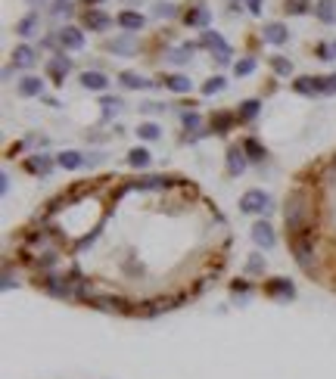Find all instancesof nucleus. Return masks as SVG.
<instances>
[{"label": "nucleus", "mask_w": 336, "mask_h": 379, "mask_svg": "<svg viewBox=\"0 0 336 379\" xmlns=\"http://www.w3.org/2000/svg\"><path fill=\"white\" fill-rule=\"evenodd\" d=\"M283 221H287V230L296 237V233H305L311 224V199L305 190H293L283 202Z\"/></svg>", "instance_id": "nucleus-1"}, {"label": "nucleus", "mask_w": 336, "mask_h": 379, "mask_svg": "<svg viewBox=\"0 0 336 379\" xmlns=\"http://www.w3.org/2000/svg\"><path fill=\"white\" fill-rule=\"evenodd\" d=\"M311 230H305V233H296V237L290 240V249H293V255H296V261H299V268L302 270H309L311 274V261H314V240L309 237Z\"/></svg>", "instance_id": "nucleus-2"}, {"label": "nucleus", "mask_w": 336, "mask_h": 379, "mask_svg": "<svg viewBox=\"0 0 336 379\" xmlns=\"http://www.w3.org/2000/svg\"><path fill=\"white\" fill-rule=\"evenodd\" d=\"M240 212L268 214V212H274V199H271L268 193H262V190H249V193H243L240 196Z\"/></svg>", "instance_id": "nucleus-3"}, {"label": "nucleus", "mask_w": 336, "mask_h": 379, "mask_svg": "<svg viewBox=\"0 0 336 379\" xmlns=\"http://www.w3.org/2000/svg\"><path fill=\"white\" fill-rule=\"evenodd\" d=\"M203 47H206V50H212L218 62H231V56H234V50L227 47V41L221 38L218 32H203Z\"/></svg>", "instance_id": "nucleus-4"}, {"label": "nucleus", "mask_w": 336, "mask_h": 379, "mask_svg": "<svg viewBox=\"0 0 336 379\" xmlns=\"http://www.w3.org/2000/svg\"><path fill=\"white\" fill-rule=\"evenodd\" d=\"M90 305H94V308H100V311H109V314H116V311L125 314L128 308H131V305H128L121 296H116V292H97Z\"/></svg>", "instance_id": "nucleus-5"}, {"label": "nucleus", "mask_w": 336, "mask_h": 379, "mask_svg": "<svg viewBox=\"0 0 336 379\" xmlns=\"http://www.w3.org/2000/svg\"><path fill=\"white\" fill-rule=\"evenodd\" d=\"M264 292H268L271 298H277V302H293V298H296V286H293V280H287V277H277V280H268V286H264Z\"/></svg>", "instance_id": "nucleus-6"}, {"label": "nucleus", "mask_w": 336, "mask_h": 379, "mask_svg": "<svg viewBox=\"0 0 336 379\" xmlns=\"http://www.w3.org/2000/svg\"><path fill=\"white\" fill-rule=\"evenodd\" d=\"M106 50L116 53V56H134L140 50V41L134 38V34H119V38L106 41Z\"/></svg>", "instance_id": "nucleus-7"}, {"label": "nucleus", "mask_w": 336, "mask_h": 379, "mask_svg": "<svg viewBox=\"0 0 336 379\" xmlns=\"http://www.w3.org/2000/svg\"><path fill=\"white\" fill-rule=\"evenodd\" d=\"M293 90H296V94H302V97H318V94H324V78L302 75V78H296Z\"/></svg>", "instance_id": "nucleus-8"}, {"label": "nucleus", "mask_w": 336, "mask_h": 379, "mask_svg": "<svg viewBox=\"0 0 336 379\" xmlns=\"http://www.w3.org/2000/svg\"><path fill=\"white\" fill-rule=\"evenodd\" d=\"M249 165V156L243 153V146H231L227 149V174L231 177H240Z\"/></svg>", "instance_id": "nucleus-9"}, {"label": "nucleus", "mask_w": 336, "mask_h": 379, "mask_svg": "<svg viewBox=\"0 0 336 379\" xmlns=\"http://www.w3.org/2000/svg\"><path fill=\"white\" fill-rule=\"evenodd\" d=\"M262 38H264V44L281 47V44H287L290 41V32H287V25L283 22H268L264 25V32H262Z\"/></svg>", "instance_id": "nucleus-10"}, {"label": "nucleus", "mask_w": 336, "mask_h": 379, "mask_svg": "<svg viewBox=\"0 0 336 379\" xmlns=\"http://www.w3.org/2000/svg\"><path fill=\"white\" fill-rule=\"evenodd\" d=\"M253 242H255L259 249H274L277 237H274V230H271L268 221H259V224L253 227Z\"/></svg>", "instance_id": "nucleus-11"}, {"label": "nucleus", "mask_w": 336, "mask_h": 379, "mask_svg": "<svg viewBox=\"0 0 336 379\" xmlns=\"http://www.w3.org/2000/svg\"><path fill=\"white\" fill-rule=\"evenodd\" d=\"M34 62H38V50L28 47V44H19L13 50V66L16 69H32Z\"/></svg>", "instance_id": "nucleus-12"}, {"label": "nucleus", "mask_w": 336, "mask_h": 379, "mask_svg": "<svg viewBox=\"0 0 336 379\" xmlns=\"http://www.w3.org/2000/svg\"><path fill=\"white\" fill-rule=\"evenodd\" d=\"M47 71L53 81H66L69 71H72V60H66V56H53V60L47 62Z\"/></svg>", "instance_id": "nucleus-13"}, {"label": "nucleus", "mask_w": 336, "mask_h": 379, "mask_svg": "<svg viewBox=\"0 0 336 379\" xmlns=\"http://www.w3.org/2000/svg\"><path fill=\"white\" fill-rule=\"evenodd\" d=\"M56 41H60L62 50H81L84 47V34L78 32V28H62V32L56 34Z\"/></svg>", "instance_id": "nucleus-14"}, {"label": "nucleus", "mask_w": 336, "mask_h": 379, "mask_svg": "<svg viewBox=\"0 0 336 379\" xmlns=\"http://www.w3.org/2000/svg\"><path fill=\"white\" fill-rule=\"evenodd\" d=\"M109 25H112V19L106 16L103 10H88L84 13V28H90V32H106Z\"/></svg>", "instance_id": "nucleus-15"}, {"label": "nucleus", "mask_w": 336, "mask_h": 379, "mask_svg": "<svg viewBox=\"0 0 336 379\" xmlns=\"http://www.w3.org/2000/svg\"><path fill=\"white\" fill-rule=\"evenodd\" d=\"M25 168L32 171V174H38V177H47L50 171H53V159L50 156H32V159H25Z\"/></svg>", "instance_id": "nucleus-16"}, {"label": "nucleus", "mask_w": 336, "mask_h": 379, "mask_svg": "<svg viewBox=\"0 0 336 379\" xmlns=\"http://www.w3.org/2000/svg\"><path fill=\"white\" fill-rule=\"evenodd\" d=\"M168 177L166 174H149V177H140V181H134V184H128L131 190H166L168 187Z\"/></svg>", "instance_id": "nucleus-17"}, {"label": "nucleus", "mask_w": 336, "mask_h": 379, "mask_svg": "<svg viewBox=\"0 0 336 379\" xmlns=\"http://www.w3.org/2000/svg\"><path fill=\"white\" fill-rule=\"evenodd\" d=\"M81 88L84 90H106L109 88V78L103 71H81Z\"/></svg>", "instance_id": "nucleus-18"}, {"label": "nucleus", "mask_w": 336, "mask_h": 379, "mask_svg": "<svg viewBox=\"0 0 336 379\" xmlns=\"http://www.w3.org/2000/svg\"><path fill=\"white\" fill-rule=\"evenodd\" d=\"M119 81L125 84L128 90H147V88H153V81H149V78H144V75H137V71H121Z\"/></svg>", "instance_id": "nucleus-19"}, {"label": "nucleus", "mask_w": 336, "mask_h": 379, "mask_svg": "<svg viewBox=\"0 0 336 379\" xmlns=\"http://www.w3.org/2000/svg\"><path fill=\"white\" fill-rule=\"evenodd\" d=\"M84 156L81 153H75V149H66V153H60L56 156V165L60 168H66V171H75V168H84Z\"/></svg>", "instance_id": "nucleus-20"}, {"label": "nucleus", "mask_w": 336, "mask_h": 379, "mask_svg": "<svg viewBox=\"0 0 336 379\" xmlns=\"http://www.w3.org/2000/svg\"><path fill=\"white\" fill-rule=\"evenodd\" d=\"M212 19V10H206V6H196V10H187L184 13V22H187L190 28H206Z\"/></svg>", "instance_id": "nucleus-21"}, {"label": "nucleus", "mask_w": 336, "mask_h": 379, "mask_svg": "<svg viewBox=\"0 0 336 379\" xmlns=\"http://www.w3.org/2000/svg\"><path fill=\"white\" fill-rule=\"evenodd\" d=\"M314 16L324 25H333L336 22V0H318V4H314Z\"/></svg>", "instance_id": "nucleus-22"}, {"label": "nucleus", "mask_w": 336, "mask_h": 379, "mask_svg": "<svg viewBox=\"0 0 336 379\" xmlns=\"http://www.w3.org/2000/svg\"><path fill=\"white\" fill-rule=\"evenodd\" d=\"M16 90H19V97H41V90H44V84H41V78L25 75L22 81L16 84Z\"/></svg>", "instance_id": "nucleus-23"}, {"label": "nucleus", "mask_w": 336, "mask_h": 379, "mask_svg": "<svg viewBox=\"0 0 336 379\" xmlns=\"http://www.w3.org/2000/svg\"><path fill=\"white\" fill-rule=\"evenodd\" d=\"M119 25L125 28V32H140V28H144V16H140V13L125 10V13H119Z\"/></svg>", "instance_id": "nucleus-24"}, {"label": "nucleus", "mask_w": 336, "mask_h": 379, "mask_svg": "<svg viewBox=\"0 0 336 379\" xmlns=\"http://www.w3.org/2000/svg\"><path fill=\"white\" fill-rule=\"evenodd\" d=\"M243 153H246V156H249V159H253V162H262V159H268V149H264V146H262V143L255 140V137H246V140H243Z\"/></svg>", "instance_id": "nucleus-25"}, {"label": "nucleus", "mask_w": 336, "mask_h": 379, "mask_svg": "<svg viewBox=\"0 0 336 379\" xmlns=\"http://www.w3.org/2000/svg\"><path fill=\"white\" fill-rule=\"evenodd\" d=\"M234 121H237V116H231V112H218V116H212V134H227L234 128Z\"/></svg>", "instance_id": "nucleus-26"}, {"label": "nucleus", "mask_w": 336, "mask_h": 379, "mask_svg": "<svg viewBox=\"0 0 336 379\" xmlns=\"http://www.w3.org/2000/svg\"><path fill=\"white\" fill-rule=\"evenodd\" d=\"M166 88L175 90V94H187V90L193 88V81L187 75H166Z\"/></svg>", "instance_id": "nucleus-27"}, {"label": "nucleus", "mask_w": 336, "mask_h": 379, "mask_svg": "<svg viewBox=\"0 0 336 379\" xmlns=\"http://www.w3.org/2000/svg\"><path fill=\"white\" fill-rule=\"evenodd\" d=\"M34 32H38V13H28L25 19L16 22V34H22V38H32Z\"/></svg>", "instance_id": "nucleus-28"}, {"label": "nucleus", "mask_w": 336, "mask_h": 379, "mask_svg": "<svg viewBox=\"0 0 336 379\" xmlns=\"http://www.w3.org/2000/svg\"><path fill=\"white\" fill-rule=\"evenodd\" d=\"M259 109H262L259 99H243V103H240V112H237V121H253L255 116H259Z\"/></svg>", "instance_id": "nucleus-29"}, {"label": "nucleus", "mask_w": 336, "mask_h": 379, "mask_svg": "<svg viewBox=\"0 0 336 379\" xmlns=\"http://www.w3.org/2000/svg\"><path fill=\"white\" fill-rule=\"evenodd\" d=\"M149 162H153V156H149L147 149H140V146L128 153V165H131V168H147Z\"/></svg>", "instance_id": "nucleus-30"}, {"label": "nucleus", "mask_w": 336, "mask_h": 379, "mask_svg": "<svg viewBox=\"0 0 336 379\" xmlns=\"http://www.w3.org/2000/svg\"><path fill=\"white\" fill-rule=\"evenodd\" d=\"M193 50H196L193 44L175 47V50H171V53H168V60H171V62H177V66H184V62H190V60H193Z\"/></svg>", "instance_id": "nucleus-31"}, {"label": "nucleus", "mask_w": 336, "mask_h": 379, "mask_svg": "<svg viewBox=\"0 0 336 379\" xmlns=\"http://www.w3.org/2000/svg\"><path fill=\"white\" fill-rule=\"evenodd\" d=\"M175 13H177V6L168 4V0H156V4H153V16L156 19H171Z\"/></svg>", "instance_id": "nucleus-32"}, {"label": "nucleus", "mask_w": 336, "mask_h": 379, "mask_svg": "<svg viewBox=\"0 0 336 379\" xmlns=\"http://www.w3.org/2000/svg\"><path fill=\"white\" fill-rule=\"evenodd\" d=\"M56 261H60V255L56 252H44V255H34V268L38 270H53Z\"/></svg>", "instance_id": "nucleus-33"}, {"label": "nucleus", "mask_w": 336, "mask_h": 379, "mask_svg": "<svg viewBox=\"0 0 336 379\" xmlns=\"http://www.w3.org/2000/svg\"><path fill=\"white\" fill-rule=\"evenodd\" d=\"M159 125H153V121H144V125L137 128V137L140 140H159Z\"/></svg>", "instance_id": "nucleus-34"}, {"label": "nucleus", "mask_w": 336, "mask_h": 379, "mask_svg": "<svg viewBox=\"0 0 336 379\" xmlns=\"http://www.w3.org/2000/svg\"><path fill=\"white\" fill-rule=\"evenodd\" d=\"M103 116L106 118H112V116H119V109H121V99L119 97H103Z\"/></svg>", "instance_id": "nucleus-35"}, {"label": "nucleus", "mask_w": 336, "mask_h": 379, "mask_svg": "<svg viewBox=\"0 0 336 379\" xmlns=\"http://www.w3.org/2000/svg\"><path fill=\"white\" fill-rule=\"evenodd\" d=\"M271 69H274L277 75H290V71H293V62L287 60V56H271Z\"/></svg>", "instance_id": "nucleus-36"}, {"label": "nucleus", "mask_w": 336, "mask_h": 379, "mask_svg": "<svg viewBox=\"0 0 336 379\" xmlns=\"http://www.w3.org/2000/svg\"><path fill=\"white\" fill-rule=\"evenodd\" d=\"M253 71H255V60H249V56L234 66V75H237V78H246V75H253Z\"/></svg>", "instance_id": "nucleus-37"}, {"label": "nucleus", "mask_w": 336, "mask_h": 379, "mask_svg": "<svg viewBox=\"0 0 336 379\" xmlns=\"http://www.w3.org/2000/svg\"><path fill=\"white\" fill-rule=\"evenodd\" d=\"M221 90H224V78H209V81L203 84V94H206V97L221 94Z\"/></svg>", "instance_id": "nucleus-38"}, {"label": "nucleus", "mask_w": 336, "mask_h": 379, "mask_svg": "<svg viewBox=\"0 0 336 379\" xmlns=\"http://www.w3.org/2000/svg\"><path fill=\"white\" fill-rule=\"evenodd\" d=\"M181 121L187 131H193V134L199 131V112H181Z\"/></svg>", "instance_id": "nucleus-39"}, {"label": "nucleus", "mask_w": 336, "mask_h": 379, "mask_svg": "<svg viewBox=\"0 0 336 379\" xmlns=\"http://www.w3.org/2000/svg\"><path fill=\"white\" fill-rule=\"evenodd\" d=\"M246 274H264V261H262V255H249V261H246Z\"/></svg>", "instance_id": "nucleus-40"}, {"label": "nucleus", "mask_w": 336, "mask_h": 379, "mask_svg": "<svg viewBox=\"0 0 336 379\" xmlns=\"http://www.w3.org/2000/svg\"><path fill=\"white\" fill-rule=\"evenodd\" d=\"M287 10L302 16V13H309V0H287Z\"/></svg>", "instance_id": "nucleus-41"}, {"label": "nucleus", "mask_w": 336, "mask_h": 379, "mask_svg": "<svg viewBox=\"0 0 336 379\" xmlns=\"http://www.w3.org/2000/svg\"><path fill=\"white\" fill-rule=\"evenodd\" d=\"M318 56H321V60H333V56H336V44H321Z\"/></svg>", "instance_id": "nucleus-42"}, {"label": "nucleus", "mask_w": 336, "mask_h": 379, "mask_svg": "<svg viewBox=\"0 0 336 379\" xmlns=\"http://www.w3.org/2000/svg\"><path fill=\"white\" fill-rule=\"evenodd\" d=\"M53 13H56V16H62V13L69 16V13H72V4H69V0H56V4H53Z\"/></svg>", "instance_id": "nucleus-43"}, {"label": "nucleus", "mask_w": 336, "mask_h": 379, "mask_svg": "<svg viewBox=\"0 0 336 379\" xmlns=\"http://www.w3.org/2000/svg\"><path fill=\"white\" fill-rule=\"evenodd\" d=\"M231 292H234V296H246V292H249V283H246V280H237V283L231 286Z\"/></svg>", "instance_id": "nucleus-44"}, {"label": "nucleus", "mask_w": 336, "mask_h": 379, "mask_svg": "<svg viewBox=\"0 0 336 379\" xmlns=\"http://www.w3.org/2000/svg\"><path fill=\"white\" fill-rule=\"evenodd\" d=\"M327 94H336V75H327L324 78V97Z\"/></svg>", "instance_id": "nucleus-45"}, {"label": "nucleus", "mask_w": 336, "mask_h": 379, "mask_svg": "<svg viewBox=\"0 0 336 379\" xmlns=\"http://www.w3.org/2000/svg\"><path fill=\"white\" fill-rule=\"evenodd\" d=\"M166 109V106H159V103H144L140 106V112H162Z\"/></svg>", "instance_id": "nucleus-46"}, {"label": "nucleus", "mask_w": 336, "mask_h": 379, "mask_svg": "<svg viewBox=\"0 0 336 379\" xmlns=\"http://www.w3.org/2000/svg\"><path fill=\"white\" fill-rule=\"evenodd\" d=\"M249 13H253V16H262V0H249Z\"/></svg>", "instance_id": "nucleus-47"}, {"label": "nucleus", "mask_w": 336, "mask_h": 379, "mask_svg": "<svg viewBox=\"0 0 336 379\" xmlns=\"http://www.w3.org/2000/svg\"><path fill=\"white\" fill-rule=\"evenodd\" d=\"M0 193H10V174H6V171L0 174Z\"/></svg>", "instance_id": "nucleus-48"}, {"label": "nucleus", "mask_w": 336, "mask_h": 379, "mask_svg": "<svg viewBox=\"0 0 336 379\" xmlns=\"http://www.w3.org/2000/svg\"><path fill=\"white\" fill-rule=\"evenodd\" d=\"M28 4H34V6H41V4H47V0H28Z\"/></svg>", "instance_id": "nucleus-49"}, {"label": "nucleus", "mask_w": 336, "mask_h": 379, "mask_svg": "<svg viewBox=\"0 0 336 379\" xmlns=\"http://www.w3.org/2000/svg\"><path fill=\"white\" fill-rule=\"evenodd\" d=\"M88 4H100V0H88Z\"/></svg>", "instance_id": "nucleus-50"}]
</instances>
